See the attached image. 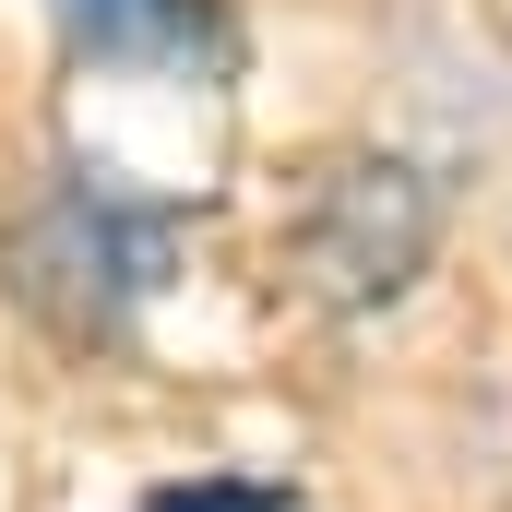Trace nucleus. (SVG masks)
<instances>
[{"label": "nucleus", "mask_w": 512, "mask_h": 512, "mask_svg": "<svg viewBox=\"0 0 512 512\" xmlns=\"http://www.w3.org/2000/svg\"><path fill=\"white\" fill-rule=\"evenodd\" d=\"M429 239H441V191H429L405 155H334V167L298 191L286 262H298L310 298L370 310V298H405V286H417Z\"/></svg>", "instance_id": "1"}, {"label": "nucleus", "mask_w": 512, "mask_h": 512, "mask_svg": "<svg viewBox=\"0 0 512 512\" xmlns=\"http://www.w3.org/2000/svg\"><path fill=\"white\" fill-rule=\"evenodd\" d=\"M72 48L120 84H215L227 72V24L215 0H60Z\"/></svg>", "instance_id": "2"}]
</instances>
